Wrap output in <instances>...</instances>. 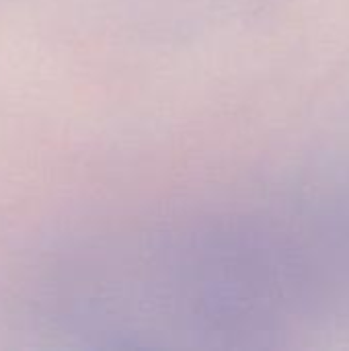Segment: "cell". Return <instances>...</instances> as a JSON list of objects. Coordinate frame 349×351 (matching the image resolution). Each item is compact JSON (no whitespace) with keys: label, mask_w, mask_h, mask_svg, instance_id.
<instances>
[{"label":"cell","mask_w":349,"mask_h":351,"mask_svg":"<svg viewBox=\"0 0 349 351\" xmlns=\"http://www.w3.org/2000/svg\"><path fill=\"white\" fill-rule=\"evenodd\" d=\"M117 288L150 304L140 335H185L218 348L274 346L300 304V267L286 241L245 214H210L150 239Z\"/></svg>","instance_id":"6da1fadb"}]
</instances>
